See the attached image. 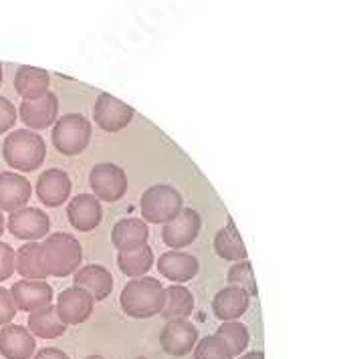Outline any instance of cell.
Returning a JSON list of instances; mask_svg holds the SVG:
<instances>
[{"label": "cell", "mask_w": 337, "mask_h": 359, "mask_svg": "<svg viewBox=\"0 0 337 359\" xmlns=\"http://www.w3.org/2000/svg\"><path fill=\"white\" fill-rule=\"evenodd\" d=\"M4 234V216H2V212H0V236Z\"/></svg>", "instance_id": "obj_36"}, {"label": "cell", "mask_w": 337, "mask_h": 359, "mask_svg": "<svg viewBox=\"0 0 337 359\" xmlns=\"http://www.w3.org/2000/svg\"><path fill=\"white\" fill-rule=\"evenodd\" d=\"M119 305L128 317L150 319L164 307V285L158 278H131L119 294Z\"/></svg>", "instance_id": "obj_2"}, {"label": "cell", "mask_w": 337, "mask_h": 359, "mask_svg": "<svg viewBox=\"0 0 337 359\" xmlns=\"http://www.w3.org/2000/svg\"><path fill=\"white\" fill-rule=\"evenodd\" d=\"M140 208H142V218L145 224L147 222L168 224L182 212L184 200L176 188H172L168 184H156L142 194Z\"/></svg>", "instance_id": "obj_4"}, {"label": "cell", "mask_w": 337, "mask_h": 359, "mask_svg": "<svg viewBox=\"0 0 337 359\" xmlns=\"http://www.w3.org/2000/svg\"><path fill=\"white\" fill-rule=\"evenodd\" d=\"M37 351L31 331L22 325H4L0 329V355L6 359H29Z\"/></svg>", "instance_id": "obj_18"}, {"label": "cell", "mask_w": 337, "mask_h": 359, "mask_svg": "<svg viewBox=\"0 0 337 359\" xmlns=\"http://www.w3.org/2000/svg\"><path fill=\"white\" fill-rule=\"evenodd\" d=\"M73 287H79L83 291L93 297V301H103L107 299L113 291V277L112 273L101 266V264H87L75 273Z\"/></svg>", "instance_id": "obj_20"}, {"label": "cell", "mask_w": 337, "mask_h": 359, "mask_svg": "<svg viewBox=\"0 0 337 359\" xmlns=\"http://www.w3.org/2000/svg\"><path fill=\"white\" fill-rule=\"evenodd\" d=\"M18 115L29 130H47L59 117V99L53 91L31 101H22L18 107Z\"/></svg>", "instance_id": "obj_12"}, {"label": "cell", "mask_w": 337, "mask_h": 359, "mask_svg": "<svg viewBox=\"0 0 337 359\" xmlns=\"http://www.w3.org/2000/svg\"><path fill=\"white\" fill-rule=\"evenodd\" d=\"M136 359H145V358H136Z\"/></svg>", "instance_id": "obj_39"}, {"label": "cell", "mask_w": 337, "mask_h": 359, "mask_svg": "<svg viewBox=\"0 0 337 359\" xmlns=\"http://www.w3.org/2000/svg\"><path fill=\"white\" fill-rule=\"evenodd\" d=\"M136 115V109L129 107L128 103L119 101L110 93H101L93 105V119L103 131H121L128 128Z\"/></svg>", "instance_id": "obj_8"}, {"label": "cell", "mask_w": 337, "mask_h": 359, "mask_svg": "<svg viewBox=\"0 0 337 359\" xmlns=\"http://www.w3.org/2000/svg\"><path fill=\"white\" fill-rule=\"evenodd\" d=\"M2 158L16 172H34L47 158V146L39 133L16 130L6 135L2 144Z\"/></svg>", "instance_id": "obj_3"}, {"label": "cell", "mask_w": 337, "mask_h": 359, "mask_svg": "<svg viewBox=\"0 0 337 359\" xmlns=\"http://www.w3.org/2000/svg\"><path fill=\"white\" fill-rule=\"evenodd\" d=\"M198 259L188 255V252H180V250H170L164 252L158 259V271L161 277H166L172 283H188L198 275Z\"/></svg>", "instance_id": "obj_19"}, {"label": "cell", "mask_w": 337, "mask_h": 359, "mask_svg": "<svg viewBox=\"0 0 337 359\" xmlns=\"http://www.w3.org/2000/svg\"><path fill=\"white\" fill-rule=\"evenodd\" d=\"M85 359H105V358H101V355H89V358H85Z\"/></svg>", "instance_id": "obj_37"}, {"label": "cell", "mask_w": 337, "mask_h": 359, "mask_svg": "<svg viewBox=\"0 0 337 359\" xmlns=\"http://www.w3.org/2000/svg\"><path fill=\"white\" fill-rule=\"evenodd\" d=\"M214 252L225 259V261H246V246L242 243L241 234L237 224L232 222V218H228L223 229L216 232L214 236Z\"/></svg>", "instance_id": "obj_23"}, {"label": "cell", "mask_w": 337, "mask_h": 359, "mask_svg": "<svg viewBox=\"0 0 337 359\" xmlns=\"http://www.w3.org/2000/svg\"><path fill=\"white\" fill-rule=\"evenodd\" d=\"M71 196V178L63 170L51 168L37 180V198L48 208H59Z\"/></svg>", "instance_id": "obj_13"}, {"label": "cell", "mask_w": 337, "mask_h": 359, "mask_svg": "<svg viewBox=\"0 0 337 359\" xmlns=\"http://www.w3.org/2000/svg\"><path fill=\"white\" fill-rule=\"evenodd\" d=\"M15 275V248L0 243V283Z\"/></svg>", "instance_id": "obj_31"}, {"label": "cell", "mask_w": 337, "mask_h": 359, "mask_svg": "<svg viewBox=\"0 0 337 359\" xmlns=\"http://www.w3.org/2000/svg\"><path fill=\"white\" fill-rule=\"evenodd\" d=\"M11 297L15 301L16 311H25V313H32V311L43 309L51 305L53 301V289L47 280H18L11 289Z\"/></svg>", "instance_id": "obj_15"}, {"label": "cell", "mask_w": 337, "mask_h": 359, "mask_svg": "<svg viewBox=\"0 0 337 359\" xmlns=\"http://www.w3.org/2000/svg\"><path fill=\"white\" fill-rule=\"evenodd\" d=\"M0 85H2V65H0Z\"/></svg>", "instance_id": "obj_38"}, {"label": "cell", "mask_w": 337, "mask_h": 359, "mask_svg": "<svg viewBox=\"0 0 337 359\" xmlns=\"http://www.w3.org/2000/svg\"><path fill=\"white\" fill-rule=\"evenodd\" d=\"M216 335L228 345L232 358L242 355L244 349L249 347V341H251V333H249L246 325H242L241 321H228V323H223V325L216 329Z\"/></svg>", "instance_id": "obj_28"}, {"label": "cell", "mask_w": 337, "mask_h": 359, "mask_svg": "<svg viewBox=\"0 0 337 359\" xmlns=\"http://www.w3.org/2000/svg\"><path fill=\"white\" fill-rule=\"evenodd\" d=\"M196 343H198V331L188 319L166 321L160 333V345L168 355L184 358L192 351Z\"/></svg>", "instance_id": "obj_11"}, {"label": "cell", "mask_w": 337, "mask_h": 359, "mask_svg": "<svg viewBox=\"0 0 337 359\" xmlns=\"http://www.w3.org/2000/svg\"><path fill=\"white\" fill-rule=\"evenodd\" d=\"M31 200V182L16 172H0V212H15Z\"/></svg>", "instance_id": "obj_16"}, {"label": "cell", "mask_w": 337, "mask_h": 359, "mask_svg": "<svg viewBox=\"0 0 337 359\" xmlns=\"http://www.w3.org/2000/svg\"><path fill=\"white\" fill-rule=\"evenodd\" d=\"M194 359H232L230 349L218 335H206L194 345Z\"/></svg>", "instance_id": "obj_30"}, {"label": "cell", "mask_w": 337, "mask_h": 359, "mask_svg": "<svg viewBox=\"0 0 337 359\" xmlns=\"http://www.w3.org/2000/svg\"><path fill=\"white\" fill-rule=\"evenodd\" d=\"M226 280H228V285L239 287L242 291H246V293L251 294V299L257 297V280H255V273H253V264H251V261L234 262V264L228 269V273H226Z\"/></svg>", "instance_id": "obj_29"}, {"label": "cell", "mask_w": 337, "mask_h": 359, "mask_svg": "<svg viewBox=\"0 0 337 359\" xmlns=\"http://www.w3.org/2000/svg\"><path fill=\"white\" fill-rule=\"evenodd\" d=\"M48 85H51V77L45 69L31 65L18 67L15 75V91L22 101H31V99L45 95L48 91Z\"/></svg>", "instance_id": "obj_22"}, {"label": "cell", "mask_w": 337, "mask_h": 359, "mask_svg": "<svg viewBox=\"0 0 337 359\" xmlns=\"http://www.w3.org/2000/svg\"><path fill=\"white\" fill-rule=\"evenodd\" d=\"M93 307H95V301L87 291H83L79 287H69L57 297L55 311L59 319L63 321V325H81L91 317Z\"/></svg>", "instance_id": "obj_9"}, {"label": "cell", "mask_w": 337, "mask_h": 359, "mask_svg": "<svg viewBox=\"0 0 337 359\" xmlns=\"http://www.w3.org/2000/svg\"><path fill=\"white\" fill-rule=\"evenodd\" d=\"M89 186L99 202H117L128 192V176L117 163H97L89 172Z\"/></svg>", "instance_id": "obj_6"}, {"label": "cell", "mask_w": 337, "mask_h": 359, "mask_svg": "<svg viewBox=\"0 0 337 359\" xmlns=\"http://www.w3.org/2000/svg\"><path fill=\"white\" fill-rule=\"evenodd\" d=\"M239 359H265V353L263 351H249V353H244Z\"/></svg>", "instance_id": "obj_35"}, {"label": "cell", "mask_w": 337, "mask_h": 359, "mask_svg": "<svg viewBox=\"0 0 337 359\" xmlns=\"http://www.w3.org/2000/svg\"><path fill=\"white\" fill-rule=\"evenodd\" d=\"M16 123V107L13 101L0 95V133L13 130Z\"/></svg>", "instance_id": "obj_33"}, {"label": "cell", "mask_w": 337, "mask_h": 359, "mask_svg": "<svg viewBox=\"0 0 337 359\" xmlns=\"http://www.w3.org/2000/svg\"><path fill=\"white\" fill-rule=\"evenodd\" d=\"M32 337H39V339H57L61 337L67 325H63V321L59 319L55 305H47L43 309L32 311L29 315V327Z\"/></svg>", "instance_id": "obj_25"}, {"label": "cell", "mask_w": 337, "mask_h": 359, "mask_svg": "<svg viewBox=\"0 0 337 359\" xmlns=\"http://www.w3.org/2000/svg\"><path fill=\"white\" fill-rule=\"evenodd\" d=\"M4 226L18 241L39 243L41 238L47 236L48 230H51V218L41 208L25 206L20 210L11 212Z\"/></svg>", "instance_id": "obj_7"}, {"label": "cell", "mask_w": 337, "mask_h": 359, "mask_svg": "<svg viewBox=\"0 0 337 359\" xmlns=\"http://www.w3.org/2000/svg\"><path fill=\"white\" fill-rule=\"evenodd\" d=\"M32 359H69V355L65 351H61V349L45 347V349H39V353H34Z\"/></svg>", "instance_id": "obj_34"}, {"label": "cell", "mask_w": 337, "mask_h": 359, "mask_svg": "<svg viewBox=\"0 0 337 359\" xmlns=\"http://www.w3.org/2000/svg\"><path fill=\"white\" fill-rule=\"evenodd\" d=\"M53 146L63 156H79L91 142V123L81 114H67L55 121L51 131Z\"/></svg>", "instance_id": "obj_5"}, {"label": "cell", "mask_w": 337, "mask_h": 359, "mask_svg": "<svg viewBox=\"0 0 337 359\" xmlns=\"http://www.w3.org/2000/svg\"><path fill=\"white\" fill-rule=\"evenodd\" d=\"M202 229V218L194 208H182V212L168 224H164L161 241L170 246L172 250H180L184 246L192 245L196 236Z\"/></svg>", "instance_id": "obj_10"}, {"label": "cell", "mask_w": 337, "mask_h": 359, "mask_svg": "<svg viewBox=\"0 0 337 359\" xmlns=\"http://www.w3.org/2000/svg\"><path fill=\"white\" fill-rule=\"evenodd\" d=\"M154 264V250L152 246L145 245L136 250L117 252V266L124 275L131 278H142Z\"/></svg>", "instance_id": "obj_27"}, {"label": "cell", "mask_w": 337, "mask_h": 359, "mask_svg": "<svg viewBox=\"0 0 337 359\" xmlns=\"http://www.w3.org/2000/svg\"><path fill=\"white\" fill-rule=\"evenodd\" d=\"M16 307L11 291H6L4 287H0V327L11 325V321L15 319Z\"/></svg>", "instance_id": "obj_32"}, {"label": "cell", "mask_w": 337, "mask_h": 359, "mask_svg": "<svg viewBox=\"0 0 337 359\" xmlns=\"http://www.w3.org/2000/svg\"><path fill=\"white\" fill-rule=\"evenodd\" d=\"M249 307H251V294L239 289V287H232V285L220 289L212 299V313L223 323L239 321L249 311Z\"/></svg>", "instance_id": "obj_17"}, {"label": "cell", "mask_w": 337, "mask_h": 359, "mask_svg": "<svg viewBox=\"0 0 337 359\" xmlns=\"http://www.w3.org/2000/svg\"><path fill=\"white\" fill-rule=\"evenodd\" d=\"M15 271L27 280H45L47 273L41 262V245L27 243L15 250Z\"/></svg>", "instance_id": "obj_26"}, {"label": "cell", "mask_w": 337, "mask_h": 359, "mask_svg": "<svg viewBox=\"0 0 337 359\" xmlns=\"http://www.w3.org/2000/svg\"><path fill=\"white\" fill-rule=\"evenodd\" d=\"M67 218L75 230L91 232L103 220V206L93 194H77L67 204Z\"/></svg>", "instance_id": "obj_14"}, {"label": "cell", "mask_w": 337, "mask_h": 359, "mask_svg": "<svg viewBox=\"0 0 337 359\" xmlns=\"http://www.w3.org/2000/svg\"><path fill=\"white\" fill-rule=\"evenodd\" d=\"M147 238H150V229L140 218H124L112 230V243L117 248V252L145 246Z\"/></svg>", "instance_id": "obj_21"}, {"label": "cell", "mask_w": 337, "mask_h": 359, "mask_svg": "<svg viewBox=\"0 0 337 359\" xmlns=\"http://www.w3.org/2000/svg\"><path fill=\"white\" fill-rule=\"evenodd\" d=\"M194 311V297L190 289L184 285H170L164 289V307L160 315L166 321L172 319H188Z\"/></svg>", "instance_id": "obj_24"}, {"label": "cell", "mask_w": 337, "mask_h": 359, "mask_svg": "<svg viewBox=\"0 0 337 359\" xmlns=\"http://www.w3.org/2000/svg\"><path fill=\"white\" fill-rule=\"evenodd\" d=\"M39 245L41 262L47 277H69L71 273H77L83 261V248L75 236L67 232H55L51 236H45Z\"/></svg>", "instance_id": "obj_1"}]
</instances>
